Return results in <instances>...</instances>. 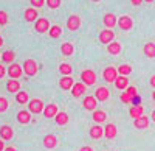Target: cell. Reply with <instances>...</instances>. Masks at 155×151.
I'll list each match as a JSON object with an SVG mask.
<instances>
[{
	"mask_svg": "<svg viewBox=\"0 0 155 151\" xmlns=\"http://www.w3.org/2000/svg\"><path fill=\"white\" fill-rule=\"evenodd\" d=\"M82 106H84V109H87V111H96V106H98V100L93 97V95H88V97H85L84 98V101H82Z\"/></svg>",
	"mask_w": 155,
	"mask_h": 151,
	"instance_id": "30bf717a",
	"label": "cell"
},
{
	"mask_svg": "<svg viewBox=\"0 0 155 151\" xmlns=\"http://www.w3.org/2000/svg\"><path fill=\"white\" fill-rule=\"evenodd\" d=\"M95 98L98 100V101H107V100L110 98V91L107 89V87H98L96 92H95Z\"/></svg>",
	"mask_w": 155,
	"mask_h": 151,
	"instance_id": "8fae6325",
	"label": "cell"
},
{
	"mask_svg": "<svg viewBox=\"0 0 155 151\" xmlns=\"http://www.w3.org/2000/svg\"><path fill=\"white\" fill-rule=\"evenodd\" d=\"M22 69H23V73L27 75V77H36L37 72H39L37 62H36L34 59H27V61L23 62Z\"/></svg>",
	"mask_w": 155,
	"mask_h": 151,
	"instance_id": "6da1fadb",
	"label": "cell"
},
{
	"mask_svg": "<svg viewBox=\"0 0 155 151\" xmlns=\"http://www.w3.org/2000/svg\"><path fill=\"white\" fill-rule=\"evenodd\" d=\"M126 94L129 95V97H132V100L138 95V92H137V87H134V86H129L127 89H126Z\"/></svg>",
	"mask_w": 155,
	"mask_h": 151,
	"instance_id": "f35d334b",
	"label": "cell"
},
{
	"mask_svg": "<svg viewBox=\"0 0 155 151\" xmlns=\"http://www.w3.org/2000/svg\"><path fill=\"white\" fill-rule=\"evenodd\" d=\"M9 22V16H8V12L3 11V9H0V27L2 25H6Z\"/></svg>",
	"mask_w": 155,
	"mask_h": 151,
	"instance_id": "d590c367",
	"label": "cell"
},
{
	"mask_svg": "<svg viewBox=\"0 0 155 151\" xmlns=\"http://www.w3.org/2000/svg\"><path fill=\"white\" fill-rule=\"evenodd\" d=\"M14 59H16V55H14V52H12V50H6V52L2 55V61L6 62V64H12V62H14Z\"/></svg>",
	"mask_w": 155,
	"mask_h": 151,
	"instance_id": "836d02e7",
	"label": "cell"
},
{
	"mask_svg": "<svg viewBox=\"0 0 155 151\" xmlns=\"http://www.w3.org/2000/svg\"><path fill=\"white\" fill-rule=\"evenodd\" d=\"M113 41H115V33H113V30L106 28V30H102V31L99 33V42H101V44L109 45V44L113 42Z\"/></svg>",
	"mask_w": 155,
	"mask_h": 151,
	"instance_id": "52a82bcc",
	"label": "cell"
},
{
	"mask_svg": "<svg viewBox=\"0 0 155 151\" xmlns=\"http://www.w3.org/2000/svg\"><path fill=\"white\" fill-rule=\"evenodd\" d=\"M8 108H9V101H8L5 97H0V114H2V112H5Z\"/></svg>",
	"mask_w": 155,
	"mask_h": 151,
	"instance_id": "74e56055",
	"label": "cell"
},
{
	"mask_svg": "<svg viewBox=\"0 0 155 151\" xmlns=\"http://www.w3.org/2000/svg\"><path fill=\"white\" fill-rule=\"evenodd\" d=\"M16 101L19 105H27L30 101V97H28V92H25V91H19L16 94Z\"/></svg>",
	"mask_w": 155,
	"mask_h": 151,
	"instance_id": "f546056e",
	"label": "cell"
},
{
	"mask_svg": "<svg viewBox=\"0 0 155 151\" xmlns=\"http://www.w3.org/2000/svg\"><path fill=\"white\" fill-rule=\"evenodd\" d=\"M30 3L33 5V8H42L45 5V0H30Z\"/></svg>",
	"mask_w": 155,
	"mask_h": 151,
	"instance_id": "ab89813d",
	"label": "cell"
},
{
	"mask_svg": "<svg viewBox=\"0 0 155 151\" xmlns=\"http://www.w3.org/2000/svg\"><path fill=\"white\" fill-rule=\"evenodd\" d=\"M116 70H118V73L123 75V77H127V75H130V73H132V67L129 66V64H123V66H120Z\"/></svg>",
	"mask_w": 155,
	"mask_h": 151,
	"instance_id": "e575fe53",
	"label": "cell"
},
{
	"mask_svg": "<svg viewBox=\"0 0 155 151\" xmlns=\"http://www.w3.org/2000/svg\"><path fill=\"white\" fill-rule=\"evenodd\" d=\"M143 52L147 58H155V44L153 42H147L144 47H143Z\"/></svg>",
	"mask_w": 155,
	"mask_h": 151,
	"instance_id": "4dcf8cb0",
	"label": "cell"
},
{
	"mask_svg": "<svg viewBox=\"0 0 155 151\" xmlns=\"http://www.w3.org/2000/svg\"><path fill=\"white\" fill-rule=\"evenodd\" d=\"M152 100H153V101H155V91L152 92Z\"/></svg>",
	"mask_w": 155,
	"mask_h": 151,
	"instance_id": "f907efd6",
	"label": "cell"
},
{
	"mask_svg": "<svg viewBox=\"0 0 155 151\" xmlns=\"http://www.w3.org/2000/svg\"><path fill=\"white\" fill-rule=\"evenodd\" d=\"M132 2V5H135V6H140L141 3H143V0H130Z\"/></svg>",
	"mask_w": 155,
	"mask_h": 151,
	"instance_id": "7bdbcfd3",
	"label": "cell"
},
{
	"mask_svg": "<svg viewBox=\"0 0 155 151\" xmlns=\"http://www.w3.org/2000/svg\"><path fill=\"white\" fill-rule=\"evenodd\" d=\"M6 89L11 94H17L20 91V81L19 80H8L6 83Z\"/></svg>",
	"mask_w": 155,
	"mask_h": 151,
	"instance_id": "cb8c5ba5",
	"label": "cell"
},
{
	"mask_svg": "<svg viewBox=\"0 0 155 151\" xmlns=\"http://www.w3.org/2000/svg\"><path fill=\"white\" fill-rule=\"evenodd\" d=\"M106 112L104 111H101V109H96V111H93V114H92V118L95 120V123L98 125V123H102V122H106Z\"/></svg>",
	"mask_w": 155,
	"mask_h": 151,
	"instance_id": "f1b7e54d",
	"label": "cell"
},
{
	"mask_svg": "<svg viewBox=\"0 0 155 151\" xmlns=\"http://www.w3.org/2000/svg\"><path fill=\"white\" fill-rule=\"evenodd\" d=\"M45 109V105L41 98H33L28 101V111L31 114H42Z\"/></svg>",
	"mask_w": 155,
	"mask_h": 151,
	"instance_id": "7a4b0ae2",
	"label": "cell"
},
{
	"mask_svg": "<svg viewBox=\"0 0 155 151\" xmlns=\"http://www.w3.org/2000/svg\"><path fill=\"white\" fill-rule=\"evenodd\" d=\"M79 151H93V148L92 146H82Z\"/></svg>",
	"mask_w": 155,
	"mask_h": 151,
	"instance_id": "f6af8a7d",
	"label": "cell"
},
{
	"mask_svg": "<svg viewBox=\"0 0 155 151\" xmlns=\"http://www.w3.org/2000/svg\"><path fill=\"white\" fill-rule=\"evenodd\" d=\"M73 86H74V83H73V78L71 77H62L59 80V87H61L62 91H71Z\"/></svg>",
	"mask_w": 155,
	"mask_h": 151,
	"instance_id": "d6986e66",
	"label": "cell"
},
{
	"mask_svg": "<svg viewBox=\"0 0 155 151\" xmlns=\"http://www.w3.org/2000/svg\"><path fill=\"white\" fill-rule=\"evenodd\" d=\"M102 78L107 83H115V80L118 78V70L112 66H109V67L104 69V72H102Z\"/></svg>",
	"mask_w": 155,
	"mask_h": 151,
	"instance_id": "8992f818",
	"label": "cell"
},
{
	"mask_svg": "<svg viewBox=\"0 0 155 151\" xmlns=\"http://www.w3.org/2000/svg\"><path fill=\"white\" fill-rule=\"evenodd\" d=\"M81 83H84L85 86H93L96 83V73L92 70V69H85L82 73H81Z\"/></svg>",
	"mask_w": 155,
	"mask_h": 151,
	"instance_id": "3957f363",
	"label": "cell"
},
{
	"mask_svg": "<svg viewBox=\"0 0 155 151\" xmlns=\"http://www.w3.org/2000/svg\"><path fill=\"white\" fill-rule=\"evenodd\" d=\"M93 2H101V0H93Z\"/></svg>",
	"mask_w": 155,
	"mask_h": 151,
	"instance_id": "f5cc1de1",
	"label": "cell"
},
{
	"mask_svg": "<svg viewBox=\"0 0 155 151\" xmlns=\"http://www.w3.org/2000/svg\"><path fill=\"white\" fill-rule=\"evenodd\" d=\"M134 126H135L137 129H146V128L149 126V117L141 115V117L135 118V120H134Z\"/></svg>",
	"mask_w": 155,
	"mask_h": 151,
	"instance_id": "ffe728a7",
	"label": "cell"
},
{
	"mask_svg": "<svg viewBox=\"0 0 155 151\" xmlns=\"http://www.w3.org/2000/svg\"><path fill=\"white\" fill-rule=\"evenodd\" d=\"M22 73H23L22 66H20V64H16V62L9 64V67H8V70H6V75H8L9 78H12V80H19V78L22 77Z\"/></svg>",
	"mask_w": 155,
	"mask_h": 151,
	"instance_id": "277c9868",
	"label": "cell"
},
{
	"mask_svg": "<svg viewBox=\"0 0 155 151\" xmlns=\"http://www.w3.org/2000/svg\"><path fill=\"white\" fill-rule=\"evenodd\" d=\"M79 27H81V17L78 14H71L67 19V28L70 31H76V30H79Z\"/></svg>",
	"mask_w": 155,
	"mask_h": 151,
	"instance_id": "ba28073f",
	"label": "cell"
},
{
	"mask_svg": "<svg viewBox=\"0 0 155 151\" xmlns=\"http://www.w3.org/2000/svg\"><path fill=\"white\" fill-rule=\"evenodd\" d=\"M12 137H14V131L9 125H3V126H0V139L2 140H11Z\"/></svg>",
	"mask_w": 155,
	"mask_h": 151,
	"instance_id": "5bb4252c",
	"label": "cell"
},
{
	"mask_svg": "<svg viewBox=\"0 0 155 151\" xmlns=\"http://www.w3.org/2000/svg\"><path fill=\"white\" fill-rule=\"evenodd\" d=\"M87 92V86L84 83H74V86L71 87V95L74 98H79Z\"/></svg>",
	"mask_w": 155,
	"mask_h": 151,
	"instance_id": "7c38bea8",
	"label": "cell"
},
{
	"mask_svg": "<svg viewBox=\"0 0 155 151\" xmlns=\"http://www.w3.org/2000/svg\"><path fill=\"white\" fill-rule=\"evenodd\" d=\"M150 86L155 89V75H152V77H150Z\"/></svg>",
	"mask_w": 155,
	"mask_h": 151,
	"instance_id": "ee69618b",
	"label": "cell"
},
{
	"mask_svg": "<svg viewBox=\"0 0 155 151\" xmlns=\"http://www.w3.org/2000/svg\"><path fill=\"white\" fill-rule=\"evenodd\" d=\"M3 149H5V142L0 139V151H3Z\"/></svg>",
	"mask_w": 155,
	"mask_h": 151,
	"instance_id": "7dc6e473",
	"label": "cell"
},
{
	"mask_svg": "<svg viewBox=\"0 0 155 151\" xmlns=\"http://www.w3.org/2000/svg\"><path fill=\"white\" fill-rule=\"evenodd\" d=\"M58 112H59L58 105H54V103H50V105H45V109H44L42 114H44L47 118H54Z\"/></svg>",
	"mask_w": 155,
	"mask_h": 151,
	"instance_id": "4fadbf2b",
	"label": "cell"
},
{
	"mask_svg": "<svg viewBox=\"0 0 155 151\" xmlns=\"http://www.w3.org/2000/svg\"><path fill=\"white\" fill-rule=\"evenodd\" d=\"M116 134H118V129H116V125L113 123H107L104 128V137L106 139H115Z\"/></svg>",
	"mask_w": 155,
	"mask_h": 151,
	"instance_id": "ac0fdd59",
	"label": "cell"
},
{
	"mask_svg": "<svg viewBox=\"0 0 155 151\" xmlns=\"http://www.w3.org/2000/svg\"><path fill=\"white\" fill-rule=\"evenodd\" d=\"M50 37H53V39H58V37L62 36V28H61V25H51V28L48 31Z\"/></svg>",
	"mask_w": 155,
	"mask_h": 151,
	"instance_id": "1f68e13d",
	"label": "cell"
},
{
	"mask_svg": "<svg viewBox=\"0 0 155 151\" xmlns=\"http://www.w3.org/2000/svg\"><path fill=\"white\" fill-rule=\"evenodd\" d=\"M104 136V128H101L99 125H95V126H92L90 128V137L92 139H101V137Z\"/></svg>",
	"mask_w": 155,
	"mask_h": 151,
	"instance_id": "d4e9b609",
	"label": "cell"
},
{
	"mask_svg": "<svg viewBox=\"0 0 155 151\" xmlns=\"http://www.w3.org/2000/svg\"><path fill=\"white\" fill-rule=\"evenodd\" d=\"M150 117H152V120H153V122H155V109H153V111H152V114H150Z\"/></svg>",
	"mask_w": 155,
	"mask_h": 151,
	"instance_id": "c3c4849f",
	"label": "cell"
},
{
	"mask_svg": "<svg viewBox=\"0 0 155 151\" xmlns=\"http://www.w3.org/2000/svg\"><path fill=\"white\" fill-rule=\"evenodd\" d=\"M61 53H62L64 56H73V55H74V47H73V44H71V42H64V44L61 45Z\"/></svg>",
	"mask_w": 155,
	"mask_h": 151,
	"instance_id": "603a6c76",
	"label": "cell"
},
{
	"mask_svg": "<svg viewBox=\"0 0 155 151\" xmlns=\"http://www.w3.org/2000/svg\"><path fill=\"white\" fill-rule=\"evenodd\" d=\"M102 22H104V27L109 28V30H112L115 25H118V19H116V16L112 14V12H107V14L102 17Z\"/></svg>",
	"mask_w": 155,
	"mask_h": 151,
	"instance_id": "9a60e30c",
	"label": "cell"
},
{
	"mask_svg": "<svg viewBox=\"0 0 155 151\" xmlns=\"http://www.w3.org/2000/svg\"><path fill=\"white\" fill-rule=\"evenodd\" d=\"M118 27H120L121 30H124V31L132 30V27H134L132 17H130V16H121V17L118 19Z\"/></svg>",
	"mask_w": 155,
	"mask_h": 151,
	"instance_id": "9c48e42d",
	"label": "cell"
},
{
	"mask_svg": "<svg viewBox=\"0 0 155 151\" xmlns=\"http://www.w3.org/2000/svg\"><path fill=\"white\" fill-rule=\"evenodd\" d=\"M121 101L129 105V103H132V97H129L126 92H123V94H121Z\"/></svg>",
	"mask_w": 155,
	"mask_h": 151,
	"instance_id": "60d3db41",
	"label": "cell"
},
{
	"mask_svg": "<svg viewBox=\"0 0 155 151\" xmlns=\"http://www.w3.org/2000/svg\"><path fill=\"white\" fill-rule=\"evenodd\" d=\"M17 122L20 125H28L31 122V112L30 111H19L17 112Z\"/></svg>",
	"mask_w": 155,
	"mask_h": 151,
	"instance_id": "44dd1931",
	"label": "cell"
},
{
	"mask_svg": "<svg viewBox=\"0 0 155 151\" xmlns=\"http://www.w3.org/2000/svg\"><path fill=\"white\" fill-rule=\"evenodd\" d=\"M3 151H17V149H16L14 146H5V149H3Z\"/></svg>",
	"mask_w": 155,
	"mask_h": 151,
	"instance_id": "bcb514c9",
	"label": "cell"
},
{
	"mask_svg": "<svg viewBox=\"0 0 155 151\" xmlns=\"http://www.w3.org/2000/svg\"><path fill=\"white\" fill-rule=\"evenodd\" d=\"M59 73L62 75V77H70V75L73 73V67L70 64H67V62H64V64L59 66Z\"/></svg>",
	"mask_w": 155,
	"mask_h": 151,
	"instance_id": "d6a6232c",
	"label": "cell"
},
{
	"mask_svg": "<svg viewBox=\"0 0 155 151\" xmlns=\"http://www.w3.org/2000/svg\"><path fill=\"white\" fill-rule=\"evenodd\" d=\"M143 2H147V3H150V2H153V0H143Z\"/></svg>",
	"mask_w": 155,
	"mask_h": 151,
	"instance_id": "816d5d0a",
	"label": "cell"
},
{
	"mask_svg": "<svg viewBox=\"0 0 155 151\" xmlns=\"http://www.w3.org/2000/svg\"><path fill=\"white\" fill-rule=\"evenodd\" d=\"M56 145H58V137L54 134H47L44 137V146L45 148L53 149V148H56Z\"/></svg>",
	"mask_w": 155,
	"mask_h": 151,
	"instance_id": "e0dca14e",
	"label": "cell"
},
{
	"mask_svg": "<svg viewBox=\"0 0 155 151\" xmlns=\"http://www.w3.org/2000/svg\"><path fill=\"white\" fill-rule=\"evenodd\" d=\"M121 44L120 42H116V41H113V42H110L109 45H107V53L109 55H120L121 53Z\"/></svg>",
	"mask_w": 155,
	"mask_h": 151,
	"instance_id": "484cf974",
	"label": "cell"
},
{
	"mask_svg": "<svg viewBox=\"0 0 155 151\" xmlns=\"http://www.w3.org/2000/svg\"><path fill=\"white\" fill-rule=\"evenodd\" d=\"M129 115L134 117V118H138V117H141V115H144V108L141 106V105L132 106L130 109H129Z\"/></svg>",
	"mask_w": 155,
	"mask_h": 151,
	"instance_id": "83f0119b",
	"label": "cell"
},
{
	"mask_svg": "<svg viewBox=\"0 0 155 151\" xmlns=\"http://www.w3.org/2000/svg\"><path fill=\"white\" fill-rule=\"evenodd\" d=\"M50 28H51V25H50V20L48 19H45V17H39L36 22H34V30L37 31V33H47V31H50Z\"/></svg>",
	"mask_w": 155,
	"mask_h": 151,
	"instance_id": "5b68a950",
	"label": "cell"
},
{
	"mask_svg": "<svg viewBox=\"0 0 155 151\" xmlns=\"http://www.w3.org/2000/svg\"><path fill=\"white\" fill-rule=\"evenodd\" d=\"M54 122L59 125V126H64V125L68 123V114H67V112H64V111H59L56 114V117H54Z\"/></svg>",
	"mask_w": 155,
	"mask_h": 151,
	"instance_id": "4316f807",
	"label": "cell"
},
{
	"mask_svg": "<svg viewBox=\"0 0 155 151\" xmlns=\"http://www.w3.org/2000/svg\"><path fill=\"white\" fill-rule=\"evenodd\" d=\"M115 87H116V89H120V91L127 89V87H129V80H127V77L118 75V78L115 80Z\"/></svg>",
	"mask_w": 155,
	"mask_h": 151,
	"instance_id": "7402d4cb",
	"label": "cell"
},
{
	"mask_svg": "<svg viewBox=\"0 0 155 151\" xmlns=\"http://www.w3.org/2000/svg\"><path fill=\"white\" fill-rule=\"evenodd\" d=\"M5 75H6V69H5V66L0 64V80H2V78L5 77Z\"/></svg>",
	"mask_w": 155,
	"mask_h": 151,
	"instance_id": "b9f144b4",
	"label": "cell"
},
{
	"mask_svg": "<svg viewBox=\"0 0 155 151\" xmlns=\"http://www.w3.org/2000/svg\"><path fill=\"white\" fill-rule=\"evenodd\" d=\"M2 45H3V37L0 36V47H2Z\"/></svg>",
	"mask_w": 155,
	"mask_h": 151,
	"instance_id": "681fc988",
	"label": "cell"
},
{
	"mask_svg": "<svg viewBox=\"0 0 155 151\" xmlns=\"http://www.w3.org/2000/svg\"><path fill=\"white\" fill-rule=\"evenodd\" d=\"M62 5V0H47V6L50 9H56Z\"/></svg>",
	"mask_w": 155,
	"mask_h": 151,
	"instance_id": "8d00e7d4",
	"label": "cell"
},
{
	"mask_svg": "<svg viewBox=\"0 0 155 151\" xmlns=\"http://www.w3.org/2000/svg\"><path fill=\"white\" fill-rule=\"evenodd\" d=\"M0 58H2V56H0Z\"/></svg>",
	"mask_w": 155,
	"mask_h": 151,
	"instance_id": "db71d44e",
	"label": "cell"
},
{
	"mask_svg": "<svg viewBox=\"0 0 155 151\" xmlns=\"http://www.w3.org/2000/svg\"><path fill=\"white\" fill-rule=\"evenodd\" d=\"M23 17H25V20H27V22H36V20L39 19V12H37L36 8L31 6V8H27V9H25Z\"/></svg>",
	"mask_w": 155,
	"mask_h": 151,
	"instance_id": "2e32d148",
	"label": "cell"
}]
</instances>
